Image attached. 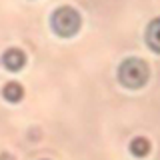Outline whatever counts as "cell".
Listing matches in <instances>:
<instances>
[{
  "label": "cell",
  "mask_w": 160,
  "mask_h": 160,
  "mask_svg": "<svg viewBox=\"0 0 160 160\" xmlns=\"http://www.w3.org/2000/svg\"><path fill=\"white\" fill-rule=\"evenodd\" d=\"M2 64L10 72H18V70L26 64V56H24V52L20 48H10L2 54Z\"/></svg>",
  "instance_id": "cell-3"
},
{
  "label": "cell",
  "mask_w": 160,
  "mask_h": 160,
  "mask_svg": "<svg viewBox=\"0 0 160 160\" xmlns=\"http://www.w3.org/2000/svg\"><path fill=\"white\" fill-rule=\"evenodd\" d=\"M80 24H82V18L80 14L74 10L72 6H60L52 12V18H50V26L52 30L62 38L74 36V34L80 30Z\"/></svg>",
  "instance_id": "cell-2"
},
{
  "label": "cell",
  "mask_w": 160,
  "mask_h": 160,
  "mask_svg": "<svg viewBox=\"0 0 160 160\" xmlns=\"http://www.w3.org/2000/svg\"><path fill=\"white\" fill-rule=\"evenodd\" d=\"M150 76V70H148V64L144 62L142 58H126L122 60V64L118 66V80L122 86L126 88H140L146 84V80Z\"/></svg>",
  "instance_id": "cell-1"
},
{
  "label": "cell",
  "mask_w": 160,
  "mask_h": 160,
  "mask_svg": "<svg viewBox=\"0 0 160 160\" xmlns=\"http://www.w3.org/2000/svg\"><path fill=\"white\" fill-rule=\"evenodd\" d=\"M130 152H132V156H136V158H144L150 152V140L144 138V136L132 138V142H130Z\"/></svg>",
  "instance_id": "cell-6"
},
{
  "label": "cell",
  "mask_w": 160,
  "mask_h": 160,
  "mask_svg": "<svg viewBox=\"0 0 160 160\" xmlns=\"http://www.w3.org/2000/svg\"><path fill=\"white\" fill-rule=\"evenodd\" d=\"M2 96L4 100H8V102H20L24 96V88L20 86L18 82H8V84H4V88H2Z\"/></svg>",
  "instance_id": "cell-5"
},
{
  "label": "cell",
  "mask_w": 160,
  "mask_h": 160,
  "mask_svg": "<svg viewBox=\"0 0 160 160\" xmlns=\"http://www.w3.org/2000/svg\"><path fill=\"white\" fill-rule=\"evenodd\" d=\"M146 44L150 50L160 54V18H154L146 28Z\"/></svg>",
  "instance_id": "cell-4"
}]
</instances>
